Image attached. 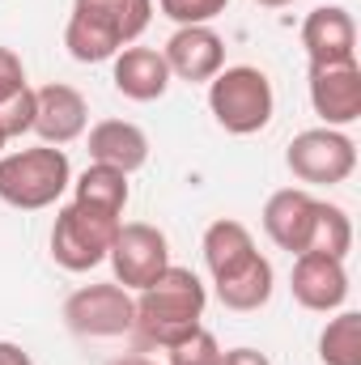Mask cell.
<instances>
[{
	"instance_id": "6da1fadb",
	"label": "cell",
	"mask_w": 361,
	"mask_h": 365,
	"mask_svg": "<svg viewBox=\"0 0 361 365\" xmlns=\"http://www.w3.org/2000/svg\"><path fill=\"white\" fill-rule=\"evenodd\" d=\"M153 21V0H73L64 47L77 64L115 60Z\"/></svg>"
},
{
	"instance_id": "7a4b0ae2",
	"label": "cell",
	"mask_w": 361,
	"mask_h": 365,
	"mask_svg": "<svg viewBox=\"0 0 361 365\" xmlns=\"http://www.w3.org/2000/svg\"><path fill=\"white\" fill-rule=\"evenodd\" d=\"M204 306H208L204 280L191 272V268L171 264L149 289H141L132 331L141 336V344L171 349V344H179L183 336H191V331L200 327Z\"/></svg>"
},
{
	"instance_id": "3957f363",
	"label": "cell",
	"mask_w": 361,
	"mask_h": 365,
	"mask_svg": "<svg viewBox=\"0 0 361 365\" xmlns=\"http://www.w3.org/2000/svg\"><path fill=\"white\" fill-rule=\"evenodd\" d=\"M68 187H73V162L56 145L0 153V200L9 208H21V212L51 208Z\"/></svg>"
},
{
	"instance_id": "277c9868",
	"label": "cell",
	"mask_w": 361,
	"mask_h": 365,
	"mask_svg": "<svg viewBox=\"0 0 361 365\" xmlns=\"http://www.w3.org/2000/svg\"><path fill=\"white\" fill-rule=\"evenodd\" d=\"M208 110L213 119L230 132V136H255L272 123L276 110V93L264 68L255 64H234L221 68L208 81Z\"/></svg>"
},
{
	"instance_id": "5b68a950",
	"label": "cell",
	"mask_w": 361,
	"mask_h": 365,
	"mask_svg": "<svg viewBox=\"0 0 361 365\" xmlns=\"http://www.w3.org/2000/svg\"><path fill=\"white\" fill-rule=\"evenodd\" d=\"M119 225H123V217H115V212H102V208L77 204V200L64 204L51 225V259L64 272H90L106 259Z\"/></svg>"
},
{
	"instance_id": "8992f818",
	"label": "cell",
	"mask_w": 361,
	"mask_h": 365,
	"mask_svg": "<svg viewBox=\"0 0 361 365\" xmlns=\"http://www.w3.org/2000/svg\"><path fill=\"white\" fill-rule=\"evenodd\" d=\"M285 166L306 187H336L357 170V145L340 128H306L289 140Z\"/></svg>"
},
{
	"instance_id": "52a82bcc",
	"label": "cell",
	"mask_w": 361,
	"mask_h": 365,
	"mask_svg": "<svg viewBox=\"0 0 361 365\" xmlns=\"http://www.w3.org/2000/svg\"><path fill=\"white\" fill-rule=\"evenodd\" d=\"M136 323V297L123 284H81L64 302V327L86 340H115L128 336Z\"/></svg>"
},
{
	"instance_id": "ba28073f",
	"label": "cell",
	"mask_w": 361,
	"mask_h": 365,
	"mask_svg": "<svg viewBox=\"0 0 361 365\" xmlns=\"http://www.w3.org/2000/svg\"><path fill=\"white\" fill-rule=\"evenodd\" d=\"M106 259H111V268H115V284H123L128 293H132V289L141 293V289H149L158 276L171 268V242H166V234H162L158 225H149V221H128V225H119V234H115Z\"/></svg>"
},
{
	"instance_id": "9c48e42d",
	"label": "cell",
	"mask_w": 361,
	"mask_h": 365,
	"mask_svg": "<svg viewBox=\"0 0 361 365\" xmlns=\"http://www.w3.org/2000/svg\"><path fill=\"white\" fill-rule=\"evenodd\" d=\"M306 90L323 128H349L361 119V64H310Z\"/></svg>"
},
{
	"instance_id": "30bf717a",
	"label": "cell",
	"mask_w": 361,
	"mask_h": 365,
	"mask_svg": "<svg viewBox=\"0 0 361 365\" xmlns=\"http://www.w3.org/2000/svg\"><path fill=\"white\" fill-rule=\"evenodd\" d=\"M289 289H293V302L302 310H315V314H332L345 306L349 297V272H345V259H332V255H293V272H289Z\"/></svg>"
},
{
	"instance_id": "8fae6325",
	"label": "cell",
	"mask_w": 361,
	"mask_h": 365,
	"mask_svg": "<svg viewBox=\"0 0 361 365\" xmlns=\"http://www.w3.org/2000/svg\"><path fill=\"white\" fill-rule=\"evenodd\" d=\"M86 123H90V106L81 90L64 86V81H51V86H39L34 90V136L43 145H73L77 136H86Z\"/></svg>"
},
{
	"instance_id": "7c38bea8",
	"label": "cell",
	"mask_w": 361,
	"mask_h": 365,
	"mask_svg": "<svg viewBox=\"0 0 361 365\" xmlns=\"http://www.w3.org/2000/svg\"><path fill=\"white\" fill-rule=\"evenodd\" d=\"M302 47L310 64H357V21L340 4H319L302 21Z\"/></svg>"
},
{
	"instance_id": "4fadbf2b",
	"label": "cell",
	"mask_w": 361,
	"mask_h": 365,
	"mask_svg": "<svg viewBox=\"0 0 361 365\" xmlns=\"http://www.w3.org/2000/svg\"><path fill=\"white\" fill-rule=\"evenodd\" d=\"M162 60H166L171 77L200 86V81H213L225 68V43L213 26H179L166 38Z\"/></svg>"
},
{
	"instance_id": "5bb4252c",
	"label": "cell",
	"mask_w": 361,
	"mask_h": 365,
	"mask_svg": "<svg viewBox=\"0 0 361 365\" xmlns=\"http://www.w3.org/2000/svg\"><path fill=\"white\" fill-rule=\"evenodd\" d=\"M315 208H319V200L306 187H280V191H272L268 204H264V234L280 251L302 255L306 238H310V225H315Z\"/></svg>"
},
{
	"instance_id": "9a60e30c",
	"label": "cell",
	"mask_w": 361,
	"mask_h": 365,
	"mask_svg": "<svg viewBox=\"0 0 361 365\" xmlns=\"http://www.w3.org/2000/svg\"><path fill=\"white\" fill-rule=\"evenodd\" d=\"M111 81L115 90L132 102H158L162 93L171 90V68L162 60V51L153 47H123L115 56V68H111Z\"/></svg>"
},
{
	"instance_id": "2e32d148",
	"label": "cell",
	"mask_w": 361,
	"mask_h": 365,
	"mask_svg": "<svg viewBox=\"0 0 361 365\" xmlns=\"http://www.w3.org/2000/svg\"><path fill=\"white\" fill-rule=\"evenodd\" d=\"M90 162L115 166L123 175L141 170L149 162V136L145 128L128 123V119H102L90 128Z\"/></svg>"
},
{
	"instance_id": "e0dca14e",
	"label": "cell",
	"mask_w": 361,
	"mask_h": 365,
	"mask_svg": "<svg viewBox=\"0 0 361 365\" xmlns=\"http://www.w3.org/2000/svg\"><path fill=\"white\" fill-rule=\"evenodd\" d=\"M200 251H204V268H208V276H213V280H225V276L243 272V268L260 255V251H255L251 230H247L243 221H234V217L213 221V225L204 230Z\"/></svg>"
},
{
	"instance_id": "ac0fdd59",
	"label": "cell",
	"mask_w": 361,
	"mask_h": 365,
	"mask_svg": "<svg viewBox=\"0 0 361 365\" xmlns=\"http://www.w3.org/2000/svg\"><path fill=\"white\" fill-rule=\"evenodd\" d=\"M213 284H217V302H221L225 310L251 314V310H260V306H268L272 302L276 272H272V264L264 259V255H255L243 272L225 276V280H213Z\"/></svg>"
},
{
	"instance_id": "d6986e66",
	"label": "cell",
	"mask_w": 361,
	"mask_h": 365,
	"mask_svg": "<svg viewBox=\"0 0 361 365\" xmlns=\"http://www.w3.org/2000/svg\"><path fill=\"white\" fill-rule=\"evenodd\" d=\"M128 195H132L128 175L115 170V166H102V162H90V166L73 179V200H77V204H90V208L115 212V217H123Z\"/></svg>"
},
{
	"instance_id": "ffe728a7",
	"label": "cell",
	"mask_w": 361,
	"mask_h": 365,
	"mask_svg": "<svg viewBox=\"0 0 361 365\" xmlns=\"http://www.w3.org/2000/svg\"><path fill=\"white\" fill-rule=\"evenodd\" d=\"M306 251L315 255H332V259H345L353 251V221L340 204H327L319 200L315 208V225H310V238H306ZM302 251V255H306Z\"/></svg>"
},
{
	"instance_id": "44dd1931",
	"label": "cell",
	"mask_w": 361,
	"mask_h": 365,
	"mask_svg": "<svg viewBox=\"0 0 361 365\" xmlns=\"http://www.w3.org/2000/svg\"><path fill=\"white\" fill-rule=\"evenodd\" d=\"M319 361L361 365V314L357 310H340L336 319H327V327L319 331Z\"/></svg>"
},
{
	"instance_id": "7402d4cb",
	"label": "cell",
	"mask_w": 361,
	"mask_h": 365,
	"mask_svg": "<svg viewBox=\"0 0 361 365\" xmlns=\"http://www.w3.org/2000/svg\"><path fill=\"white\" fill-rule=\"evenodd\" d=\"M166 365H221V344H217V336L200 323L191 336H183L179 344H171L166 349Z\"/></svg>"
},
{
	"instance_id": "603a6c76",
	"label": "cell",
	"mask_w": 361,
	"mask_h": 365,
	"mask_svg": "<svg viewBox=\"0 0 361 365\" xmlns=\"http://www.w3.org/2000/svg\"><path fill=\"white\" fill-rule=\"evenodd\" d=\"M158 9L175 26H208L213 17H221L230 9V0H158Z\"/></svg>"
},
{
	"instance_id": "cb8c5ba5",
	"label": "cell",
	"mask_w": 361,
	"mask_h": 365,
	"mask_svg": "<svg viewBox=\"0 0 361 365\" xmlns=\"http://www.w3.org/2000/svg\"><path fill=\"white\" fill-rule=\"evenodd\" d=\"M0 128H4L9 140H13V136H26V132L34 128V90H30V86L0 102Z\"/></svg>"
},
{
	"instance_id": "d4e9b609",
	"label": "cell",
	"mask_w": 361,
	"mask_h": 365,
	"mask_svg": "<svg viewBox=\"0 0 361 365\" xmlns=\"http://www.w3.org/2000/svg\"><path fill=\"white\" fill-rule=\"evenodd\" d=\"M17 90H26V68L9 47H0V102L13 98Z\"/></svg>"
},
{
	"instance_id": "484cf974",
	"label": "cell",
	"mask_w": 361,
	"mask_h": 365,
	"mask_svg": "<svg viewBox=\"0 0 361 365\" xmlns=\"http://www.w3.org/2000/svg\"><path fill=\"white\" fill-rule=\"evenodd\" d=\"M221 365H272L260 349H230V353H221Z\"/></svg>"
},
{
	"instance_id": "4316f807",
	"label": "cell",
	"mask_w": 361,
	"mask_h": 365,
	"mask_svg": "<svg viewBox=\"0 0 361 365\" xmlns=\"http://www.w3.org/2000/svg\"><path fill=\"white\" fill-rule=\"evenodd\" d=\"M0 365H34V357H30L21 344H13V340H0Z\"/></svg>"
},
{
	"instance_id": "83f0119b",
	"label": "cell",
	"mask_w": 361,
	"mask_h": 365,
	"mask_svg": "<svg viewBox=\"0 0 361 365\" xmlns=\"http://www.w3.org/2000/svg\"><path fill=\"white\" fill-rule=\"evenodd\" d=\"M115 365H158V361H149V357H123V361H115Z\"/></svg>"
},
{
	"instance_id": "f1b7e54d",
	"label": "cell",
	"mask_w": 361,
	"mask_h": 365,
	"mask_svg": "<svg viewBox=\"0 0 361 365\" xmlns=\"http://www.w3.org/2000/svg\"><path fill=\"white\" fill-rule=\"evenodd\" d=\"M255 4H264V9H285V4H293V0H255Z\"/></svg>"
},
{
	"instance_id": "f546056e",
	"label": "cell",
	"mask_w": 361,
	"mask_h": 365,
	"mask_svg": "<svg viewBox=\"0 0 361 365\" xmlns=\"http://www.w3.org/2000/svg\"><path fill=\"white\" fill-rule=\"evenodd\" d=\"M4 145H9V136H4V128H0V153H4Z\"/></svg>"
}]
</instances>
